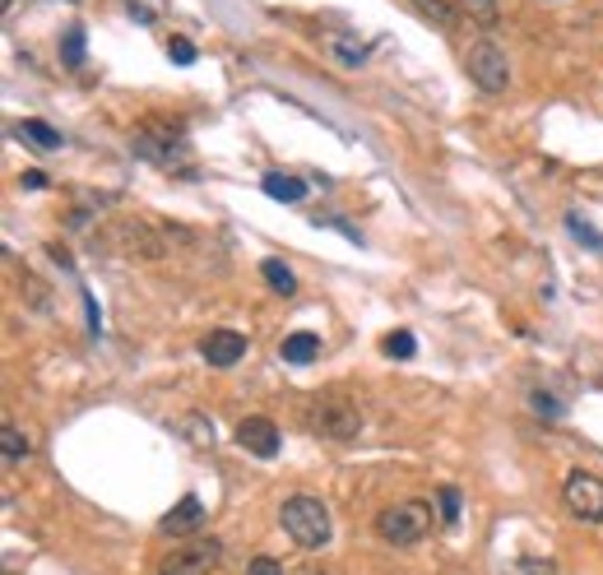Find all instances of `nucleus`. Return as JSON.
Listing matches in <instances>:
<instances>
[{"label":"nucleus","mask_w":603,"mask_h":575,"mask_svg":"<svg viewBox=\"0 0 603 575\" xmlns=\"http://www.w3.org/2000/svg\"><path fill=\"white\" fill-rule=\"evenodd\" d=\"M279 520H283L288 539H293L298 547H306V553H316V547L330 543V511H325L321 496H306V492L288 496L283 511H279Z\"/></svg>","instance_id":"f257e3e1"},{"label":"nucleus","mask_w":603,"mask_h":575,"mask_svg":"<svg viewBox=\"0 0 603 575\" xmlns=\"http://www.w3.org/2000/svg\"><path fill=\"white\" fill-rule=\"evenodd\" d=\"M376 534L395 547H414L432 534V506L427 501H395L376 515Z\"/></svg>","instance_id":"f03ea898"},{"label":"nucleus","mask_w":603,"mask_h":575,"mask_svg":"<svg viewBox=\"0 0 603 575\" xmlns=\"http://www.w3.org/2000/svg\"><path fill=\"white\" fill-rule=\"evenodd\" d=\"M306 422L325 441H353L357 431H362V414H357V404L349 395H321L316 404H311Z\"/></svg>","instance_id":"7ed1b4c3"},{"label":"nucleus","mask_w":603,"mask_h":575,"mask_svg":"<svg viewBox=\"0 0 603 575\" xmlns=\"http://www.w3.org/2000/svg\"><path fill=\"white\" fill-rule=\"evenodd\" d=\"M219 557H223L219 539H190V543L173 547V553L158 562L154 575H209L214 566H219Z\"/></svg>","instance_id":"20e7f679"},{"label":"nucleus","mask_w":603,"mask_h":575,"mask_svg":"<svg viewBox=\"0 0 603 575\" xmlns=\"http://www.w3.org/2000/svg\"><path fill=\"white\" fill-rule=\"evenodd\" d=\"M465 65H469V80H474L482 93H506V84H511V65H506V52H501L497 42L469 46Z\"/></svg>","instance_id":"39448f33"},{"label":"nucleus","mask_w":603,"mask_h":575,"mask_svg":"<svg viewBox=\"0 0 603 575\" xmlns=\"http://www.w3.org/2000/svg\"><path fill=\"white\" fill-rule=\"evenodd\" d=\"M562 501L575 520L585 524H603V478L594 473H571L566 488H562Z\"/></svg>","instance_id":"423d86ee"},{"label":"nucleus","mask_w":603,"mask_h":575,"mask_svg":"<svg viewBox=\"0 0 603 575\" xmlns=\"http://www.w3.org/2000/svg\"><path fill=\"white\" fill-rule=\"evenodd\" d=\"M200 353H205L209 367H232V363H241V353H247V334H237V330H209L205 339H200Z\"/></svg>","instance_id":"0eeeda50"},{"label":"nucleus","mask_w":603,"mask_h":575,"mask_svg":"<svg viewBox=\"0 0 603 575\" xmlns=\"http://www.w3.org/2000/svg\"><path fill=\"white\" fill-rule=\"evenodd\" d=\"M237 446L251 450V454H260V460H274V454H279V427H274L270 418H241Z\"/></svg>","instance_id":"6e6552de"},{"label":"nucleus","mask_w":603,"mask_h":575,"mask_svg":"<svg viewBox=\"0 0 603 575\" xmlns=\"http://www.w3.org/2000/svg\"><path fill=\"white\" fill-rule=\"evenodd\" d=\"M200 520H205V501H200V496H181L177 506L158 520V530H163V534H173V539H181V534H196V530H200Z\"/></svg>","instance_id":"1a4fd4ad"},{"label":"nucleus","mask_w":603,"mask_h":575,"mask_svg":"<svg viewBox=\"0 0 603 575\" xmlns=\"http://www.w3.org/2000/svg\"><path fill=\"white\" fill-rule=\"evenodd\" d=\"M14 130H19V139H23V144H33V149H42V154L61 149V130H52L46 122H38V116H23V122H19Z\"/></svg>","instance_id":"9d476101"},{"label":"nucleus","mask_w":603,"mask_h":575,"mask_svg":"<svg viewBox=\"0 0 603 575\" xmlns=\"http://www.w3.org/2000/svg\"><path fill=\"white\" fill-rule=\"evenodd\" d=\"M279 353H283V363L302 367V363H311V357L321 353V339H316V334H311V330H298V334H288Z\"/></svg>","instance_id":"9b49d317"},{"label":"nucleus","mask_w":603,"mask_h":575,"mask_svg":"<svg viewBox=\"0 0 603 575\" xmlns=\"http://www.w3.org/2000/svg\"><path fill=\"white\" fill-rule=\"evenodd\" d=\"M264 186V196L270 200H288V205H298L302 196H306V181H298V177H283V172H270L260 181Z\"/></svg>","instance_id":"f8f14e48"},{"label":"nucleus","mask_w":603,"mask_h":575,"mask_svg":"<svg viewBox=\"0 0 603 575\" xmlns=\"http://www.w3.org/2000/svg\"><path fill=\"white\" fill-rule=\"evenodd\" d=\"M0 454H6V464H23V460H29V437H23L14 422L0 427Z\"/></svg>","instance_id":"ddd939ff"},{"label":"nucleus","mask_w":603,"mask_h":575,"mask_svg":"<svg viewBox=\"0 0 603 575\" xmlns=\"http://www.w3.org/2000/svg\"><path fill=\"white\" fill-rule=\"evenodd\" d=\"M260 274H264V283H270L274 293H283V297H293V293H298V279H293V270H288L283 260H264Z\"/></svg>","instance_id":"4468645a"},{"label":"nucleus","mask_w":603,"mask_h":575,"mask_svg":"<svg viewBox=\"0 0 603 575\" xmlns=\"http://www.w3.org/2000/svg\"><path fill=\"white\" fill-rule=\"evenodd\" d=\"M460 10L478 23V29L482 33H492L497 29V23H501V10H497V0H460Z\"/></svg>","instance_id":"2eb2a0df"},{"label":"nucleus","mask_w":603,"mask_h":575,"mask_svg":"<svg viewBox=\"0 0 603 575\" xmlns=\"http://www.w3.org/2000/svg\"><path fill=\"white\" fill-rule=\"evenodd\" d=\"M414 10L432 23V29H441V33H450V29H455V10L446 6V0H414Z\"/></svg>","instance_id":"dca6fc26"},{"label":"nucleus","mask_w":603,"mask_h":575,"mask_svg":"<svg viewBox=\"0 0 603 575\" xmlns=\"http://www.w3.org/2000/svg\"><path fill=\"white\" fill-rule=\"evenodd\" d=\"M414 348H418V339H414V334H408V330H395L391 339H385V353L399 357V363H404V357H414Z\"/></svg>","instance_id":"f3484780"},{"label":"nucleus","mask_w":603,"mask_h":575,"mask_svg":"<svg viewBox=\"0 0 603 575\" xmlns=\"http://www.w3.org/2000/svg\"><path fill=\"white\" fill-rule=\"evenodd\" d=\"M566 228H571L575 237H581V242H585L590 251H603V237H599V232H594V228L581 219V213H566Z\"/></svg>","instance_id":"a211bd4d"},{"label":"nucleus","mask_w":603,"mask_h":575,"mask_svg":"<svg viewBox=\"0 0 603 575\" xmlns=\"http://www.w3.org/2000/svg\"><path fill=\"white\" fill-rule=\"evenodd\" d=\"M181 427H186V437L196 441V446H214V422H205L200 414H190Z\"/></svg>","instance_id":"6ab92c4d"},{"label":"nucleus","mask_w":603,"mask_h":575,"mask_svg":"<svg viewBox=\"0 0 603 575\" xmlns=\"http://www.w3.org/2000/svg\"><path fill=\"white\" fill-rule=\"evenodd\" d=\"M437 506H441V520L455 524V520H460V492H455V488H441V492H437Z\"/></svg>","instance_id":"aec40b11"},{"label":"nucleus","mask_w":603,"mask_h":575,"mask_svg":"<svg viewBox=\"0 0 603 575\" xmlns=\"http://www.w3.org/2000/svg\"><path fill=\"white\" fill-rule=\"evenodd\" d=\"M334 52H340L344 65H362V56H367V46L362 42H349V38H334Z\"/></svg>","instance_id":"412c9836"},{"label":"nucleus","mask_w":603,"mask_h":575,"mask_svg":"<svg viewBox=\"0 0 603 575\" xmlns=\"http://www.w3.org/2000/svg\"><path fill=\"white\" fill-rule=\"evenodd\" d=\"M84 61V29H70L65 33V65H80Z\"/></svg>","instance_id":"4be33fe9"},{"label":"nucleus","mask_w":603,"mask_h":575,"mask_svg":"<svg viewBox=\"0 0 603 575\" xmlns=\"http://www.w3.org/2000/svg\"><path fill=\"white\" fill-rule=\"evenodd\" d=\"M167 56H173L177 65H190V61H196V46H190L186 38H173V42H167Z\"/></svg>","instance_id":"5701e85b"},{"label":"nucleus","mask_w":603,"mask_h":575,"mask_svg":"<svg viewBox=\"0 0 603 575\" xmlns=\"http://www.w3.org/2000/svg\"><path fill=\"white\" fill-rule=\"evenodd\" d=\"M247 575H283V566H279L274 557H256V562L247 566Z\"/></svg>","instance_id":"b1692460"},{"label":"nucleus","mask_w":603,"mask_h":575,"mask_svg":"<svg viewBox=\"0 0 603 575\" xmlns=\"http://www.w3.org/2000/svg\"><path fill=\"white\" fill-rule=\"evenodd\" d=\"M534 409H539V414H548V418H558V414H562V404L552 399V395H543V390H534Z\"/></svg>","instance_id":"393cba45"},{"label":"nucleus","mask_w":603,"mask_h":575,"mask_svg":"<svg viewBox=\"0 0 603 575\" xmlns=\"http://www.w3.org/2000/svg\"><path fill=\"white\" fill-rule=\"evenodd\" d=\"M520 575H558V566H552V562H524Z\"/></svg>","instance_id":"a878e982"},{"label":"nucleus","mask_w":603,"mask_h":575,"mask_svg":"<svg viewBox=\"0 0 603 575\" xmlns=\"http://www.w3.org/2000/svg\"><path fill=\"white\" fill-rule=\"evenodd\" d=\"M302 575H325V571H302Z\"/></svg>","instance_id":"bb28decb"}]
</instances>
